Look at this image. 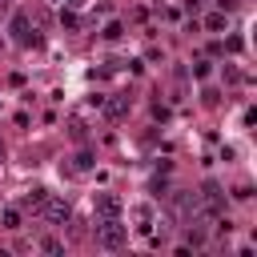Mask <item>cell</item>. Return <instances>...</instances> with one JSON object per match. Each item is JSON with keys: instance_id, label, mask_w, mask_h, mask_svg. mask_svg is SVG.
I'll return each instance as SVG.
<instances>
[{"instance_id": "1", "label": "cell", "mask_w": 257, "mask_h": 257, "mask_svg": "<svg viewBox=\"0 0 257 257\" xmlns=\"http://www.w3.org/2000/svg\"><path fill=\"white\" fill-rule=\"evenodd\" d=\"M96 245L100 249H124L128 245V225H120V217H108V221L96 217Z\"/></svg>"}, {"instance_id": "2", "label": "cell", "mask_w": 257, "mask_h": 257, "mask_svg": "<svg viewBox=\"0 0 257 257\" xmlns=\"http://www.w3.org/2000/svg\"><path fill=\"white\" fill-rule=\"evenodd\" d=\"M8 28H12V40H16L20 48H36V44H40V36H36V20H32L28 12H16Z\"/></svg>"}, {"instance_id": "3", "label": "cell", "mask_w": 257, "mask_h": 257, "mask_svg": "<svg viewBox=\"0 0 257 257\" xmlns=\"http://www.w3.org/2000/svg\"><path fill=\"white\" fill-rule=\"evenodd\" d=\"M40 217H44L48 225H64V221L72 217V209H68V201H64V197H52V193H48V197H44V205H40Z\"/></svg>"}, {"instance_id": "4", "label": "cell", "mask_w": 257, "mask_h": 257, "mask_svg": "<svg viewBox=\"0 0 257 257\" xmlns=\"http://www.w3.org/2000/svg\"><path fill=\"white\" fill-rule=\"evenodd\" d=\"M92 209H96L100 221H108V217H120V213H124V201H120L116 193H96V197H92Z\"/></svg>"}, {"instance_id": "5", "label": "cell", "mask_w": 257, "mask_h": 257, "mask_svg": "<svg viewBox=\"0 0 257 257\" xmlns=\"http://www.w3.org/2000/svg\"><path fill=\"white\" fill-rule=\"evenodd\" d=\"M100 112L108 120H124L128 116V96H100Z\"/></svg>"}, {"instance_id": "6", "label": "cell", "mask_w": 257, "mask_h": 257, "mask_svg": "<svg viewBox=\"0 0 257 257\" xmlns=\"http://www.w3.org/2000/svg\"><path fill=\"white\" fill-rule=\"evenodd\" d=\"M133 221H137L133 229H137L141 237H149V233H153V225H157V213H153V205H149V201H145V205H137V209H133Z\"/></svg>"}, {"instance_id": "7", "label": "cell", "mask_w": 257, "mask_h": 257, "mask_svg": "<svg viewBox=\"0 0 257 257\" xmlns=\"http://www.w3.org/2000/svg\"><path fill=\"white\" fill-rule=\"evenodd\" d=\"M44 197H48V189H44V185H36V189H28V193L20 197V213H40V205H44Z\"/></svg>"}, {"instance_id": "8", "label": "cell", "mask_w": 257, "mask_h": 257, "mask_svg": "<svg viewBox=\"0 0 257 257\" xmlns=\"http://www.w3.org/2000/svg\"><path fill=\"white\" fill-rule=\"evenodd\" d=\"M20 221H24L20 205H4L0 209V229H20Z\"/></svg>"}, {"instance_id": "9", "label": "cell", "mask_w": 257, "mask_h": 257, "mask_svg": "<svg viewBox=\"0 0 257 257\" xmlns=\"http://www.w3.org/2000/svg\"><path fill=\"white\" fill-rule=\"evenodd\" d=\"M225 24H229V12H221V8H217V12H209V16H205V28H209V32H221V28H225Z\"/></svg>"}, {"instance_id": "10", "label": "cell", "mask_w": 257, "mask_h": 257, "mask_svg": "<svg viewBox=\"0 0 257 257\" xmlns=\"http://www.w3.org/2000/svg\"><path fill=\"white\" fill-rule=\"evenodd\" d=\"M120 36H124V24L120 20H108L104 24V40H120Z\"/></svg>"}, {"instance_id": "11", "label": "cell", "mask_w": 257, "mask_h": 257, "mask_svg": "<svg viewBox=\"0 0 257 257\" xmlns=\"http://www.w3.org/2000/svg\"><path fill=\"white\" fill-rule=\"evenodd\" d=\"M40 253H64V241H56V237H40Z\"/></svg>"}, {"instance_id": "12", "label": "cell", "mask_w": 257, "mask_h": 257, "mask_svg": "<svg viewBox=\"0 0 257 257\" xmlns=\"http://www.w3.org/2000/svg\"><path fill=\"white\" fill-rule=\"evenodd\" d=\"M60 24H64V28H76V24H80V16H76L72 8H60Z\"/></svg>"}, {"instance_id": "13", "label": "cell", "mask_w": 257, "mask_h": 257, "mask_svg": "<svg viewBox=\"0 0 257 257\" xmlns=\"http://www.w3.org/2000/svg\"><path fill=\"white\" fill-rule=\"evenodd\" d=\"M80 169H92V153L84 149V153H76V165H72V173H80Z\"/></svg>"}, {"instance_id": "14", "label": "cell", "mask_w": 257, "mask_h": 257, "mask_svg": "<svg viewBox=\"0 0 257 257\" xmlns=\"http://www.w3.org/2000/svg\"><path fill=\"white\" fill-rule=\"evenodd\" d=\"M209 72H213V64H209V60H197V64H193V76H197V80H205Z\"/></svg>"}, {"instance_id": "15", "label": "cell", "mask_w": 257, "mask_h": 257, "mask_svg": "<svg viewBox=\"0 0 257 257\" xmlns=\"http://www.w3.org/2000/svg\"><path fill=\"white\" fill-rule=\"evenodd\" d=\"M68 237H72V241H80V237H84V225H80V221H72V229H68Z\"/></svg>"}, {"instance_id": "16", "label": "cell", "mask_w": 257, "mask_h": 257, "mask_svg": "<svg viewBox=\"0 0 257 257\" xmlns=\"http://www.w3.org/2000/svg\"><path fill=\"white\" fill-rule=\"evenodd\" d=\"M217 8L221 12H237V0H217Z\"/></svg>"}, {"instance_id": "17", "label": "cell", "mask_w": 257, "mask_h": 257, "mask_svg": "<svg viewBox=\"0 0 257 257\" xmlns=\"http://www.w3.org/2000/svg\"><path fill=\"white\" fill-rule=\"evenodd\" d=\"M201 4H205V0H185V8H189V12H197Z\"/></svg>"}, {"instance_id": "18", "label": "cell", "mask_w": 257, "mask_h": 257, "mask_svg": "<svg viewBox=\"0 0 257 257\" xmlns=\"http://www.w3.org/2000/svg\"><path fill=\"white\" fill-rule=\"evenodd\" d=\"M4 157H8V149H4V141H0V165H4Z\"/></svg>"}, {"instance_id": "19", "label": "cell", "mask_w": 257, "mask_h": 257, "mask_svg": "<svg viewBox=\"0 0 257 257\" xmlns=\"http://www.w3.org/2000/svg\"><path fill=\"white\" fill-rule=\"evenodd\" d=\"M0 12H8V0H0Z\"/></svg>"}, {"instance_id": "20", "label": "cell", "mask_w": 257, "mask_h": 257, "mask_svg": "<svg viewBox=\"0 0 257 257\" xmlns=\"http://www.w3.org/2000/svg\"><path fill=\"white\" fill-rule=\"evenodd\" d=\"M0 48H4V36H0Z\"/></svg>"}]
</instances>
